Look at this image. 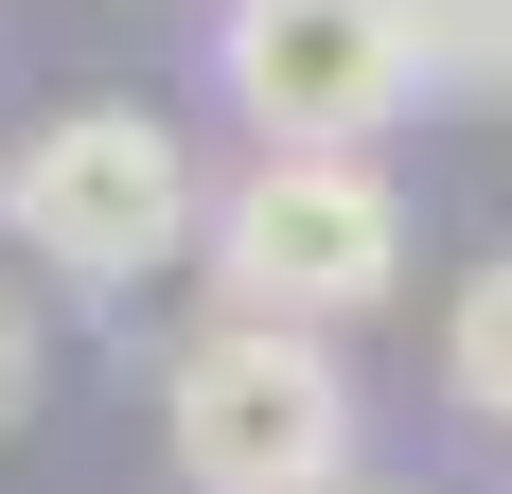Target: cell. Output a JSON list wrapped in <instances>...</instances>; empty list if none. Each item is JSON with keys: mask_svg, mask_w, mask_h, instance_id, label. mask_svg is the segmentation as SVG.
I'll list each match as a JSON object with an SVG mask.
<instances>
[{"mask_svg": "<svg viewBox=\"0 0 512 494\" xmlns=\"http://www.w3.org/2000/svg\"><path fill=\"white\" fill-rule=\"evenodd\" d=\"M159 442L195 494H354L371 477V406L336 336H265V318H195L159 353Z\"/></svg>", "mask_w": 512, "mask_h": 494, "instance_id": "3", "label": "cell"}, {"mask_svg": "<svg viewBox=\"0 0 512 494\" xmlns=\"http://www.w3.org/2000/svg\"><path fill=\"white\" fill-rule=\"evenodd\" d=\"M195 230H212V177L177 142V106L142 89H71L0 142V247L53 265L71 300H142L159 265H195Z\"/></svg>", "mask_w": 512, "mask_h": 494, "instance_id": "1", "label": "cell"}, {"mask_svg": "<svg viewBox=\"0 0 512 494\" xmlns=\"http://www.w3.org/2000/svg\"><path fill=\"white\" fill-rule=\"evenodd\" d=\"M442 406L512 442V247H495V265H460V300H442Z\"/></svg>", "mask_w": 512, "mask_h": 494, "instance_id": "5", "label": "cell"}, {"mask_svg": "<svg viewBox=\"0 0 512 494\" xmlns=\"http://www.w3.org/2000/svg\"><path fill=\"white\" fill-rule=\"evenodd\" d=\"M212 318H265V336H354L371 300H407V177L389 159H248L212 177Z\"/></svg>", "mask_w": 512, "mask_h": 494, "instance_id": "2", "label": "cell"}, {"mask_svg": "<svg viewBox=\"0 0 512 494\" xmlns=\"http://www.w3.org/2000/svg\"><path fill=\"white\" fill-rule=\"evenodd\" d=\"M407 89L512 106V0H407Z\"/></svg>", "mask_w": 512, "mask_h": 494, "instance_id": "6", "label": "cell"}, {"mask_svg": "<svg viewBox=\"0 0 512 494\" xmlns=\"http://www.w3.org/2000/svg\"><path fill=\"white\" fill-rule=\"evenodd\" d=\"M212 106L248 159H371L407 124V0H212Z\"/></svg>", "mask_w": 512, "mask_h": 494, "instance_id": "4", "label": "cell"}, {"mask_svg": "<svg viewBox=\"0 0 512 494\" xmlns=\"http://www.w3.org/2000/svg\"><path fill=\"white\" fill-rule=\"evenodd\" d=\"M36 389H53V336H36V300H0V442L36 424Z\"/></svg>", "mask_w": 512, "mask_h": 494, "instance_id": "7", "label": "cell"}, {"mask_svg": "<svg viewBox=\"0 0 512 494\" xmlns=\"http://www.w3.org/2000/svg\"><path fill=\"white\" fill-rule=\"evenodd\" d=\"M354 494H424V477H354Z\"/></svg>", "mask_w": 512, "mask_h": 494, "instance_id": "8", "label": "cell"}]
</instances>
